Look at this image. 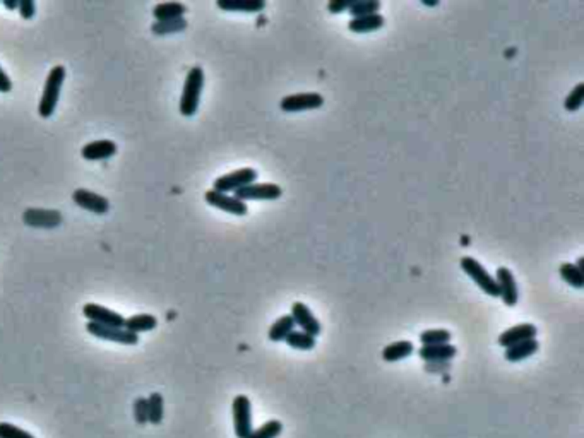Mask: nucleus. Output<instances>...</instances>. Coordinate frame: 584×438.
Segmentation results:
<instances>
[{"label":"nucleus","instance_id":"2","mask_svg":"<svg viewBox=\"0 0 584 438\" xmlns=\"http://www.w3.org/2000/svg\"><path fill=\"white\" fill-rule=\"evenodd\" d=\"M64 81H66V67L55 66L50 69L46 76L43 92H41L40 103H38V115L41 119H50L59 105L60 91H62Z\"/></svg>","mask_w":584,"mask_h":438},{"label":"nucleus","instance_id":"18","mask_svg":"<svg viewBox=\"0 0 584 438\" xmlns=\"http://www.w3.org/2000/svg\"><path fill=\"white\" fill-rule=\"evenodd\" d=\"M384 24H386V19L382 14L376 12L362 17H351L348 21V30L353 33H373V31H379Z\"/></svg>","mask_w":584,"mask_h":438},{"label":"nucleus","instance_id":"7","mask_svg":"<svg viewBox=\"0 0 584 438\" xmlns=\"http://www.w3.org/2000/svg\"><path fill=\"white\" fill-rule=\"evenodd\" d=\"M86 330L91 334V336L98 337V339L110 341V343L124 344V346H135L139 343L137 334L129 332L124 327H106V326H98V323L88 322Z\"/></svg>","mask_w":584,"mask_h":438},{"label":"nucleus","instance_id":"23","mask_svg":"<svg viewBox=\"0 0 584 438\" xmlns=\"http://www.w3.org/2000/svg\"><path fill=\"white\" fill-rule=\"evenodd\" d=\"M415 352V346L411 341H396V343L387 344L382 350V359L387 363L401 361V359L408 358Z\"/></svg>","mask_w":584,"mask_h":438},{"label":"nucleus","instance_id":"22","mask_svg":"<svg viewBox=\"0 0 584 438\" xmlns=\"http://www.w3.org/2000/svg\"><path fill=\"white\" fill-rule=\"evenodd\" d=\"M538 350H540L538 341L529 339V341H525V343H518L514 344V346L507 348L504 352V356L507 361L518 363V361H523V359L529 358V356H533Z\"/></svg>","mask_w":584,"mask_h":438},{"label":"nucleus","instance_id":"16","mask_svg":"<svg viewBox=\"0 0 584 438\" xmlns=\"http://www.w3.org/2000/svg\"><path fill=\"white\" fill-rule=\"evenodd\" d=\"M117 155V144L110 139H101V141H93L90 144L83 146L81 149V156L86 161H103V159H110L112 156Z\"/></svg>","mask_w":584,"mask_h":438},{"label":"nucleus","instance_id":"19","mask_svg":"<svg viewBox=\"0 0 584 438\" xmlns=\"http://www.w3.org/2000/svg\"><path fill=\"white\" fill-rule=\"evenodd\" d=\"M216 6L230 12H261L266 9L264 0H218Z\"/></svg>","mask_w":584,"mask_h":438},{"label":"nucleus","instance_id":"11","mask_svg":"<svg viewBox=\"0 0 584 438\" xmlns=\"http://www.w3.org/2000/svg\"><path fill=\"white\" fill-rule=\"evenodd\" d=\"M62 215L55 209H35L30 208L23 212V223L31 228H43V230H52L62 224Z\"/></svg>","mask_w":584,"mask_h":438},{"label":"nucleus","instance_id":"10","mask_svg":"<svg viewBox=\"0 0 584 438\" xmlns=\"http://www.w3.org/2000/svg\"><path fill=\"white\" fill-rule=\"evenodd\" d=\"M204 201L208 202L209 206H213V208L220 209V211H225V212H230V215L233 216H245L249 212V208L245 202L238 201L235 195H228V194H223V192H216V190H208L204 194Z\"/></svg>","mask_w":584,"mask_h":438},{"label":"nucleus","instance_id":"27","mask_svg":"<svg viewBox=\"0 0 584 438\" xmlns=\"http://www.w3.org/2000/svg\"><path fill=\"white\" fill-rule=\"evenodd\" d=\"M188 23L185 17H180V19H172V21H155L151 24V31L158 37H165V34L172 33H180V31L187 30Z\"/></svg>","mask_w":584,"mask_h":438},{"label":"nucleus","instance_id":"37","mask_svg":"<svg viewBox=\"0 0 584 438\" xmlns=\"http://www.w3.org/2000/svg\"><path fill=\"white\" fill-rule=\"evenodd\" d=\"M12 91V81L7 76L6 70L0 67V92H10Z\"/></svg>","mask_w":584,"mask_h":438},{"label":"nucleus","instance_id":"6","mask_svg":"<svg viewBox=\"0 0 584 438\" xmlns=\"http://www.w3.org/2000/svg\"><path fill=\"white\" fill-rule=\"evenodd\" d=\"M324 105V96L319 92H295L281 98L280 110L286 113L309 112V110H317Z\"/></svg>","mask_w":584,"mask_h":438},{"label":"nucleus","instance_id":"15","mask_svg":"<svg viewBox=\"0 0 584 438\" xmlns=\"http://www.w3.org/2000/svg\"><path fill=\"white\" fill-rule=\"evenodd\" d=\"M536 334H538V329L533 323H519V326L511 327V329L504 330V332L498 336L497 344L502 348H511L518 343H525V341L536 339Z\"/></svg>","mask_w":584,"mask_h":438},{"label":"nucleus","instance_id":"4","mask_svg":"<svg viewBox=\"0 0 584 438\" xmlns=\"http://www.w3.org/2000/svg\"><path fill=\"white\" fill-rule=\"evenodd\" d=\"M257 180V170L254 168H240L235 172L222 175L213 181V190L216 192H237L240 188L247 187V185L255 183Z\"/></svg>","mask_w":584,"mask_h":438},{"label":"nucleus","instance_id":"34","mask_svg":"<svg viewBox=\"0 0 584 438\" xmlns=\"http://www.w3.org/2000/svg\"><path fill=\"white\" fill-rule=\"evenodd\" d=\"M134 419L139 426L148 425V397H137L134 401Z\"/></svg>","mask_w":584,"mask_h":438},{"label":"nucleus","instance_id":"26","mask_svg":"<svg viewBox=\"0 0 584 438\" xmlns=\"http://www.w3.org/2000/svg\"><path fill=\"white\" fill-rule=\"evenodd\" d=\"M284 343L290 348L298 351H311L315 348V337H312L311 334L304 332V330H291L288 334V337L284 339Z\"/></svg>","mask_w":584,"mask_h":438},{"label":"nucleus","instance_id":"13","mask_svg":"<svg viewBox=\"0 0 584 438\" xmlns=\"http://www.w3.org/2000/svg\"><path fill=\"white\" fill-rule=\"evenodd\" d=\"M84 317L93 323H98V326H106V327H124V322H126V317L120 315V313L113 312V310L101 307L98 303H88L84 305L83 308Z\"/></svg>","mask_w":584,"mask_h":438},{"label":"nucleus","instance_id":"39","mask_svg":"<svg viewBox=\"0 0 584 438\" xmlns=\"http://www.w3.org/2000/svg\"><path fill=\"white\" fill-rule=\"evenodd\" d=\"M574 266L578 267L579 272H583V274H584V259H583V257H579V259H578V262H576Z\"/></svg>","mask_w":584,"mask_h":438},{"label":"nucleus","instance_id":"21","mask_svg":"<svg viewBox=\"0 0 584 438\" xmlns=\"http://www.w3.org/2000/svg\"><path fill=\"white\" fill-rule=\"evenodd\" d=\"M185 12H187V6L182 2H162L153 9V16L156 21L180 19L185 16Z\"/></svg>","mask_w":584,"mask_h":438},{"label":"nucleus","instance_id":"30","mask_svg":"<svg viewBox=\"0 0 584 438\" xmlns=\"http://www.w3.org/2000/svg\"><path fill=\"white\" fill-rule=\"evenodd\" d=\"M283 433V425L278 419H269L257 430H252L247 438H278Z\"/></svg>","mask_w":584,"mask_h":438},{"label":"nucleus","instance_id":"1","mask_svg":"<svg viewBox=\"0 0 584 438\" xmlns=\"http://www.w3.org/2000/svg\"><path fill=\"white\" fill-rule=\"evenodd\" d=\"M204 70L202 67L195 66L192 67L185 77L184 89H182L180 105L179 110L184 117H194L199 110V103H201L202 89H204Z\"/></svg>","mask_w":584,"mask_h":438},{"label":"nucleus","instance_id":"32","mask_svg":"<svg viewBox=\"0 0 584 438\" xmlns=\"http://www.w3.org/2000/svg\"><path fill=\"white\" fill-rule=\"evenodd\" d=\"M583 103H584V84L579 83L578 86L572 88L571 92L565 96L564 108L567 110V112H578V110L583 106Z\"/></svg>","mask_w":584,"mask_h":438},{"label":"nucleus","instance_id":"28","mask_svg":"<svg viewBox=\"0 0 584 438\" xmlns=\"http://www.w3.org/2000/svg\"><path fill=\"white\" fill-rule=\"evenodd\" d=\"M558 274H561L562 279L569 284V286L576 288V290H581L584 286V274L579 272L578 267L572 262H564L561 267H558Z\"/></svg>","mask_w":584,"mask_h":438},{"label":"nucleus","instance_id":"9","mask_svg":"<svg viewBox=\"0 0 584 438\" xmlns=\"http://www.w3.org/2000/svg\"><path fill=\"white\" fill-rule=\"evenodd\" d=\"M495 283H497L498 298L504 301L505 307H516L519 301V290L512 270L507 267H498Z\"/></svg>","mask_w":584,"mask_h":438},{"label":"nucleus","instance_id":"35","mask_svg":"<svg viewBox=\"0 0 584 438\" xmlns=\"http://www.w3.org/2000/svg\"><path fill=\"white\" fill-rule=\"evenodd\" d=\"M19 14L23 19H33L35 14H37V3L35 0H19Z\"/></svg>","mask_w":584,"mask_h":438},{"label":"nucleus","instance_id":"38","mask_svg":"<svg viewBox=\"0 0 584 438\" xmlns=\"http://www.w3.org/2000/svg\"><path fill=\"white\" fill-rule=\"evenodd\" d=\"M3 7L9 10H16L19 7V0H3Z\"/></svg>","mask_w":584,"mask_h":438},{"label":"nucleus","instance_id":"3","mask_svg":"<svg viewBox=\"0 0 584 438\" xmlns=\"http://www.w3.org/2000/svg\"><path fill=\"white\" fill-rule=\"evenodd\" d=\"M459 266H461L463 272H465L466 276H468L469 279H471L473 283H475L476 286L483 291V293L489 295V297L492 298H498V290H497V283H495V277L482 266V263L476 261V259L468 257V255H466V257H461Z\"/></svg>","mask_w":584,"mask_h":438},{"label":"nucleus","instance_id":"29","mask_svg":"<svg viewBox=\"0 0 584 438\" xmlns=\"http://www.w3.org/2000/svg\"><path fill=\"white\" fill-rule=\"evenodd\" d=\"M451 332L447 329H429L420 334L422 346H436V344H449Z\"/></svg>","mask_w":584,"mask_h":438},{"label":"nucleus","instance_id":"8","mask_svg":"<svg viewBox=\"0 0 584 438\" xmlns=\"http://www.w3.org/2000/svg\"><path fill=\"white\" fill-rule=\"evenodd\" d=\"M283 195V188L276 183H251L235 192V197L242 202L247 201H278Z\"/></svg>","mask_w":584,"mask_h":438},{"label":"nucleus","instance_id":"31","mask_svg":"<svg viewBox=\"0 0 584 438\" xmlns=\"http://www.w3.org/2000/svg\"><path fill=\"white\" fill-rule=\"evenodd\" d=\"M380 10L379 0H355L353 6L348 9L351 17H362L367 14H376Z\"/></svg>","mask_w":584,"mask_h":438},{"label":"nucleus","instance_id":"20","mask_svg":"<svg viewBox=\"0 0 584 438\" xmlns=\"http://www.w3.org/2000/svg\"><path fill=\"white\" fill-rule=\"evenodd\" d=\"M156 326H158V320L151 313H137V315L126 319V322H124V329L137 334V336L142 332H151L153 329H156Z\"/></svg>","mask_w":584,"mask_h":438},{"label":"nucleus","instance_id":"24","mask_svg":"<svg viewBox=\"0 0 584 438\" xmlns=\"http://www.w3.org/2000/svg\"><path fill=\"white\" fill-rule=\"evenodd\" d=\"M291 330H295V322L290 313H288V315H281L280 319L269 327L268 337L271 343H281V341L286 339Z\"/></svg>","mask_w":584,"mask_h":438},{"label":"nucleus","instance_id":"14","mask_svg":"<svg viewBox=\"0 0 584 438\" xmlns=\"http://www.w3.org/2000/svg\"><path fill=\"white\" fill-rule=\"evenodd\" d=\"M291 319H293L295 327H300L304 332L311 334L312 337H317L320 332H322V326H320L319 320L315 319V315L312 313V310L307 307L302 301H295L291 305Z\"/></svg>","mask_w":584,"mask_h":438},{"label":"nucleus","instance_id":"5","mask_svg":"<svg viewBox=\"0 0 584 438\" xmlns=\"http://www.w3.org/2000/svg\"><path fill=\"white\" fill-rule=\"evenodd\" d=\"M231 412H233V430L237 438H247L251 435L252 428V406L247 395L240 394L231 402Z\"/></svg>","mask_w":584,"mask_h":438},{"label":"nucleus","instance_id":"25","mask_svg":"<svg viewBox=\"0 0 584 438\" xmlns=\"http://www.w3.org/2000/svg\"><path fill=\"white\" fill-rule=\"evenodd\" d=\"M165 418V399L159 392H151L148 397V423L162 425Z\"/></svg>","mask_w":584,"mask_h":438},{"label":"nucleus","instance_id":"36","mask_svg":"<svg viewBox=\"0 0 584 438\" xmlns=\"http://www.w3.org/2000/svg\"><path fill=\"white\" fill-rule=\"evenodd\" d=\"M353 3L355 0H331V2L327 3V10H329L331 14H340L343 12V10L350 9Z\"/></svg>","mask_w":584,"mask_h":438},{"label":"nucleus","instance_id":"33","mask_svg":"<svg viewBox=\"0 0 584 438\" xmlns=\"http://www.w3.org/2000/svg\"><path fill=\"white\" fill-rule=\"evenodd\" d=\"M0 438H37L26 430L12 425V423L0 421Z\"/></svg>","mask_w":584,"mask_h":438},{"label":"nucleus","instance_id":"12","mask_svg":"<svg viewBox=\"0 0 584 438\" xmlns=\"http://www.w3.org/2000/svg\"><path fill=\"white\" fill-rule=\"evenodd\" d=\"M74 204L79 206L81 209L95 212V215H106L110 211V201L96 192L86 190V188H76L72 192Z\"/></svg>","mask_w":584,"mask_h":438},{"label":"nucleus","instance_id":"17","mask_svg":"<svg viewBox=\"0 0 584 438\" xmlns=\"http://www.w3.org/2000/svg\"><path fill=\"white\" fill-rule=\"evenodd\" d=\"M458 355V348L452 344H436V346H422L418 356L427 363H447Z\"/></svg>","mask_w":584,"mask_h":438}]
</instances>
